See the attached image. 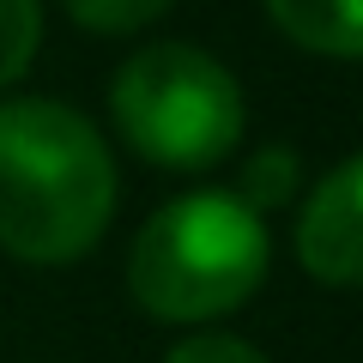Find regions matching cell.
<instances>
[{"label":"cell","mask_w":363,"mask_h":363,"mask_svg":"<svg viewBox=\"0 0 363 363\" xmlns=\"http://www.w3.org/2000/svg\"><path fill=\"white\" fill-rule=\"evenodd\" d=\"M297 255H303V272H315L321 285H351L357 279V267H363V169L351 157L303 206Z\"/></svg>","instance_id":"277c9868"},{"label":"cell","mask_w":363,"mask_h":363,"mask_svg":"<svg viewBox=\"0 0 363 363\" xmlns=\"http://www.w3.org/2000/svg\"><path fill=\"white\" fill-rule=\"evenodd\" d=\"M272 25L315 55L351 61L363 49V0H267Z\"/></svg>","instance_id":"5b68a950"},{"label":"cell","mask_w":363,"mask_h":363,"mask_svg":"<svg viewBox=\"0 0 363 363\" xmlns=\"http://www.w3.org/2000/svg\"><path fill=\"white\" fill-rule=\"evenodd\" d=\"M169 363H267L248 339H230V333H200V339H182L169 351Z\"/></svg>","instance_id":"9c48e42d"},{"label":"cell","mask_w":363,"mask_h":363,"mask_svg":"<svg viewBox=\"0 0 363 363\" xmlns=\"http://www.w3.org/2000/svg\"><path fill=\"white\" fill-rule=\"evenodd\" d=\"M291 194H297V152H291V145H267V152H255V164L242 169L236 200H242L248 212H272V206H285Z\"/></svg>","instance_id":"8992f818"},{"label":"cell","mask_w":363,"mask_h":363,"mask_svg":"<svg viewBox=\"0 0 363 363\" xmlns=\"http://www.w3.org/2000/svg\"><path fill=\"white\" fill-rule=\"evenodd\" d=\"M67 13L85 30L116 37V30H140V25H152L157 13H169V0H67Z\"/></svg>","instance_id":"ba28073f"},{"label":"cell","mask_w":363,"mask_h":363,"mask_svg":"<svg viewBox=\"0 0 363 363\" xmlns=\"http://www.w3.org/2000/svg\"><path fill=\"white\" fill-rule=\"evenodd\" d=\"M116 212V164L85 116L49 97L0 104V248L30 267L79 260Z\"/></svg>","instance_id":"6da1fadb"},{"label":"cell","mask_w":363,"mask_h":363,"mask_svg":"<svg viewBox=\"0 0 363 363\" xmlns=\"http://www.w3.org/2000/svg\"><path fill=\"white\" fill-rule=\"evenodd\" d=\"M43 43V6L37 0H0V85H13L30 67Z\"/></svg>","instance_id":"52a82bcc"},{"label":"cell","mask_w":363,"mask_h":363,"mask_svg":"<svg viewBox=\"0 0 363 363\" xmlns=\"http://www.w3.org/2000/svg\"><path fill=\"white\" fill-rule=\"evenodd\" d=\"M116 121L140 157L164 169H212L242 140V91L194 43L140 49L109 85Z\"/></svg>","instance_id":"3957f363"},{"label":"cell","mask_w":363,"mask_h":363,"mask_svg":"<svg viewBox=\"0 0 363 363\" xmlns=\"http://www.w3.org/2000/svg\"><path fill=\"white\" fill-rule=\"evenodd\" d=\"M267 218L212 188L152 212V224L133 236L128 285L157 321H212L255 297V285L267 279Z\"/></svg>","instance_id":"7a4b0ae2"}]
</instances>
